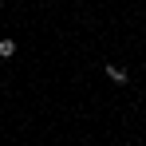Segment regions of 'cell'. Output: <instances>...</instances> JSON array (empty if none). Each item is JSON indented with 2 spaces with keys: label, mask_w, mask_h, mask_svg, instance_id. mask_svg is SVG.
<instances>
[{
  "label": "cell",
  "mask_w": 146,
  "mask_h": 146,
  "mask_svg": "<svg viewBox=\"0 0 146 146\" xmlns=\"http://www.w3.org/2000/svg\"><path fill=\"white\" fill-rule=\"evenodd\" d=\"M107 75L115 79V83H126L130 75H126V67H119V63H107Z\"/></svg>",
  "instance_id": "1"
},
{
  "label": "cell",
  "mask_w": 146,
  "mask_h": 146,
  "mask_svg": "<svg viewBox=\"0 0 146 146\" xmlns=\"http://www.w3.org/2000/svg\"><path fill=\"white\" fill-rule=\"evenodd\" d=\"M16 55V40H0V59H12Z\"/></svg>",
  "instance_id": "2"
}]
</instances>
